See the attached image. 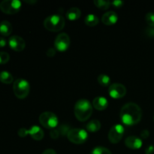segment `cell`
I'll use <instances>...</instances> for the list:
<instances>
[{
    "label": "cell",
    "instance_id": "cell-25",
    "mask_svg": "<svg viewBox=\"0 0 154 154\" xmlns=\"http://www.w3.org/2000/svg\"><path fill=\"white\" fill-rule=\"evenodd\" d=\"M9 60H10V56L8 53L3 51L0 52V65L5 64L9 61Z\"/></svg>",
    "mask_w": 154,
    "mask_h": 154
},
{
    "label": "cell",
    "instance_id": "cell-11",
    "mask_svg": "<svg viewBox=\"0 0 154 154\" xmlns=\"http://www.w3.org/2000/svg\"><path fill=\"white\" fill-rule=\"evenodd\" d=\"M8 45L13 51L20 52L25 49L26 42L23 38L18 35H13L9 38Z\"/></svg>",
    "mask_w": 154,
    "mask_h": 154
},
{
    "label": "cell",
    "instance_id": "cell-36",
    "mask_svg": "<svg viewBox=\"0 0 154 154\" xmlns=\"http://www.w3.org/2000/svg\"><path fill=\"white\" fill-rule=\"evenodd\" d=\"M153 120H154V114H153Z\"/></svg>",
    "mask_w": 154,
    "mask_h": 154
},
{
    "label": "cell",
    "instance_id": "cell-10",
    "mask_svg": "<svg viewBox=\"0 0 154 154\" xmlns=\"http://www.w3.org/2000/svg\"><path fill=\"white\" fill-rule=\"evenodd\" d=\"M108 93L113 99H118L124 97L126 94V88L123 84L115 83L111 84L108 88Z\"/></svg>",
    "mask_w": 154,
    "mask_h": 154
},
{
    "label": "cell",
    "instance_id": "cell-5",
    "mask_svg": "<svg viewBox=\"0 0 154 154\" xmlns=\"http://www.w3.org/2000/svg\"><path fill=\"white\" fill-rule=\"evenodd\" d=\"M39 123L42 126L49 129H54L58 126L59 120L57 116L51 111H45L39 116Z\"/></svg>",
    "mask_w": 154,
    "mask_h": 154
},
{
    "label": "cell",
    "instance_id": "cell-24",
    "mask_svg": "<svg viewBox=\"0 0 154 154\" xmlns=\"http://www.w3.org/2000/svg\"><path fill=\"white\" fill-rule=\"evenodd\" d=\"M145 20L147 25L151 28H154V13L153 12H149L146 14Z\"/></svg>",
    "mask_w": 154,
    "mask_h": 154
},
{
    "label": "cell",
    "instance_id": "cell-20",
    "mask_svg": "<svg viewBox=\"0 0 154 154\" xmlns=\"http://www.w3.org/2000/svg\"><path fill=\"white\" fill-rule=\"evenodd\" d=\"M13 76L10 72L2 71L0 72V81L5 84H10L13 82Z\"/></svg>",
    "mask_w": 154,
    "mask_h": 154
},
{
    "label": "cell",
    "instance_id": "cell-12",
    "mask_svg": "<svg viewBox=\"0 0 154 154\" xmlns=\"http://www.w3.org/2000/svg\"><path fill=\"white\" fill-rule=\"evenodd\" d=\"M125 144L129 148L132 150H138L142 146V140L136 136H129L126 138Z\"/></svg>",
    "mask_w": 154,
    "mask_h": 154
},
{
    "label": "cell",
    "instance_id": "cell-7",
    "mask_svg": "<svg viewBox=\"0 0 154 154\" xmlns=\"http://www.w3.org/2000/svg\"><path fill=\"white\" fill-rule=\"evenodd\" d=\"M21 8V2L18 0H4L0 3V10L7 14H15Z\"/></svg>",
    "mask_w": 154,
    "mask_h": 154
},
{
    "label": "cell",
    "instance_id": "cell-35",
    "mask_svg": "<svg viewBox=\"0 0 154 154\" xmlns=\"http://www.w3.org/2000/svg\"><path fill=\"white\" fill-rule=\"evenodd\" d=\"M26 3H27V4H30V5H33V4H35L36 2H37V1H35V0H33V1H32V0H29V1H28V0H25Z\"/></svg>",
    "mask_w": 154,
    "mask_h": 154
},
{
    "label": "cell",
    "instance_id": "cell-14",
    "mask_svg": "<svg viewBox=\"0 0 154 154\" xmlns=\"http://www.w3.org/2000/svg\"><path fill=\"white\" fill-rule=\"evenodd\" d=\"M29 135L31 136L32 139L35 140V141H41L43 139L44 136H45V133L44 131L42 130V128L38 126H32L28 129Z\"/></svg>",
    "mask_w": 154,
    "mask_h": 154
},
{
    "label": "cell",
    "instance_id": "cell-1",
    "mask_svg": "<svg viewBox=\"0 0 154 154\" xmlns=\"http://www.w3.org/2000/svg\"><path fill=\"white\" fill-rule=\"evenodd\" d=\"M121 121L126 126H132L139 123L142 117V111L139 105L129 102L122 107L120 113Z\"/></svg>",
    "mask_w": 154,
    "mask_h": 154
},
{
    "label": "cell",
    "instance_id": "cell-21",
    "mask_svg": "<svg viewBox=\"0 0 154 154\" xmlns=\"http://www.w3.org/2000/svg\"><path fill=\"white\" fill-rule=\"evenodd\" d=\"M93 3H94L95 5L98 8L102 9V10H107V9H108L111 4V2L105 1V0H95Z\"/></svg>",
    "mask_w": 154,
    "mask_h": 154
},
{
    "label": "cell",
    "instance_id": "cell-16",
    "mask_svg": "<svg viewBox=\"0 0 154 154\" xmlns=\"http://www.w3.org/2000/svg\"><path fill=\"white\" fill-rule=\"evenodd\" d=\"M66 18L69 20L75 21L79 19L81 16V11L78 8L73 7L69 8L66 12Z\"/></svg>",
    "mask_w": 154,
    "mask_h": 154
},
{
    "label": "cell",
    "instance_id": "cell-17",
    "mask_svg": "<svg viewBox=\"0 0 154 154\" xmlns=\"http://www.w3.org/2000/svg\"><path fill=\"white\" fill-rule=\"evenodd\" d=\"M12 32V26L9 21L3 20L0 23V34L1 35L9 36Z\"/></svg>",
    "mask_w": 154,
    "mask_h": 154
},
{
    "label": "cell",
    "instance_id": "cell-22",
    "mask_svg": "<svg viewBox=\"0 0 154 154\" xmlns=\"http://www.w3.org/2000/svg\"><path fill=\"white\" fill-rule=\"evenodd\" d=\"M97 80L99 84L101 86H102V87H108L110 84V83H111V78H110V77L106 75H104V74L99 75Z\"/></svg>",
    "mask_w": 154,
    "mask_h": 154
},
{
    "label": "cell",
    "instance_id": "cell-2",
    "mask_svg": "<svg viewBox=\"0 0 154 154\" xmlns=\"http://www.w3.org/2000/svg\"><path fill=\"white\" fill-rule=\"evenodd\" d=\"M93 105L87 99H80L75 105V115L79 121L84 122L88 120L93 114Z\"/></svg>",
    "mask_w": 154,
    "mask_h": 154
},
{
    "label": "cell",
    "instance_id": "cell-15",
    "mask_svg": "<svg viewBox=\"0 0 154 154\" xmlns=\"http://www.w3.org/2000/svg\"><path fill=\"white\" fill-rule=\"evenodd\" d=\"M108 106V101L103 96H97L93 101V107L98 111H104Z\"/></svg>",
    "mask_w": 154,
    "mask_h": 154
},
{
    "label": "cell",
    "instance_id": "cell-19",
    "mask_svg": "<svg viewBox=\"0 0 154 154\" xmlns=\"http://www.w3.org/2000/svg\"><path fill=\"white\" fill-rule=\"evenodd\" d=\"M86 128H87V130L88 132L94 133V132H98L100 129L101 123L98 120H93L87 123Z\"/></svg>",
    "mask_w": 154,
    "mask_h": 154
},
{
    "label": "cell",
    "instance_id": "cell-29",
    "mask_svg": "<svg viewBox=\"0 0 154 154\" xmlns=\"http://www.w3.org/2000/svg\"><path fill=\"white\" fill-rule=\"evenodd\" d=\"M55 54H56V50L54 49V48H51L48 50V51H47V56L49 57H54Z\"/></svg>",
    "mask_w": 154,
    "mask_h": 154
},
{
    "label": "cell",
    "instance_id": "cell-18",
    "mask_svg": "<svg viewBox=\"0 0 154 154\" xmlns=\"http://www.w3.org/2000/svg\"><path fill=\"white\" fill-rule=\"evenodd\" d=\"M99 17H98L96 15L93 14H88L87 16H86L85 18H84V23H85L87 26H97L98 24H99Z\"/></svg>",
    "mask_w": 154,
    "mask_h": 154
},
{
    "label": "cell",
    "instance_id": "cell-23",
    "mask_svg": "<svg viewBox=\"0 0 154 154\" xmlns=\"http://www.w3.org/2000/svg\"><path fill=\"white\" fill-rule=\"evenodd\" d=\"M90 154H112L108 148L104 147H96L91 151Z\"/></svg>",
    "mask_w": 154,
    "mask_h": 154
},
{
    "label": "cell",
    "instance_id": "cell-34",
    "mask_svg": "<svg viewBox=\"0 0 154 154\" xmlns=\"http://www.w3.org/2000/svg\"><path fill=\"white\" fill-rule=\"evenodd\" d=\"M42 154H57L56 151L53 149H47Z\"/></svg>",
    "mask_w": 154,
    "mask_h": 154
},
{
    "label": "cell",
    "instance_id": "cell-27",
    "mask_svg": "<svg viewBox=\"0 0 154 154\" xmlns=\"http://www.w3.org/2000/svg\"><path fill=\"white\" fill-rule=\"evenodd\" d=\"M60 135V132H59V131L57 129H53L50 132V135H51V137L53 139H57V138H58Z\"/></svg>",
    "mask_w": 154,
    "mask_h": 154
},
{
    "label": "cell",
    "instance_id": "cell-32",
    "mask_svg": "<svg viewBox=\"0 0 154 154\" xmlns=\"http://www.w3.org/2000/svg\"><path fill=\"white\" fill-rule=\"evenodd\" d=\"M154 153V147L153 145H150L146 148L145 154H153Z\"/></svg>",
    "mask_w": 154,
    "mask_h": 154
},
{
    "label": "cell",
    "instance_id": "cell-8",
    "mask_svg": "<svg viewBox=\"0 0 154 154\" xmlns=\"http://www.w3.org/2000/svg\"><path fill=\"white\" fill-rule=\"evenodd\" d=\"M71 44L70 37L67 33H60L57 36L54 42V47L57 51L64 52L67 51Z\"/></svg>",
    "mask_w": 154,
    "mask_h": 154
},
{
    "label": "cell",
    "instance_id": "cell-3",
    "mask_svg": "<svg viewBox=\"0 0 154 154\" xmlns=\"http://www.w3.org/2000/svg\"><path fill=\"white\" fill-rule=\"evenodd\" d=\"M66 20L60 14H53L48 17L44 21V26L50 32H59L65 27Z\"/></svg>",
    "mask_w": 154,
    "mask_h": 154
},
{
    "label": "cell",
    "instance_id": "cell-6",
    "mask_svg": "<svg viewBox=\"0 0 154 154\" xmlns=\"http://www.w3.org/2000/svg\"><path fill=\"white\" fill-rule=\"evenodd\" d=\"M67 138L73 144H82L87 141L88 133L83 129H69Z\"/></svg>",
    "mask_w": 154,
    "mask_h": 154
},
{
    "label": "cell",
    "instance_id": "cell-26",
    "mask_svg": "<svg viewBox=\"0 0 154 154\" xmlns=\"http://www.w3.org/2000/svg\"><path fill=\"white\" fill-rule=\"evenodd\" d=\"M18 135L21 138H24V137L26 136L27 135H29V132H28V129H25V128H21V129H19L18 131Z\"/></svg>",
    "mask_w": 154,
    "mask_h": 154
},
{
    "label": "cell",
    "instance_id": "cell-13",
    "mask_svg": "<svg viewBox=\"0 0 154 154\" xmlns=\"http://www.w3.org/2000/svg\"><path fill=\"white\" fill-rule=\"evenodd\" d=\"M118 20V16L114 11H108L102 17V22L106 26L114 25Z\"/></svg>",
    "mask_w": 154,
    "mask_h": 154
},
{
    "label": "cell",
    "instance_id": "cell-33",
    "mask_svg": "<svg viewBox=\"0 0 154 154\" xmlns=\"http://www.w3.org/2000/svg\"><path fill=\"white\" fill-rule=\"evenodd\" d=\"M7 45V42L3 37H0V48H4Z\"/></svg>",
    "mask_w": 154,
    "mask_h": 154
},
{
    "label": "cell",
    "instance_id": "cell-9",
    "mask_svg": "<svg viewBox=\"0 0 154 154\" xmlns=\"http://www.w3.org/2000/svg\"><path fill=\"white\" fill-rule=\"evenodd\" d=\"M124 131V127L122 125H114L110 129L109 133H108V139L112 144H117L123 138Z\"/></svg>",
    "mask_w": 154,
    "mask_h": 154
},
{
    "label": "cell",
    "instance_id": "cell-30",
    "mask_svg": "<svg viewBox=\"0 0 154 154\" xmlns=\"http://www.w3.org/2000/svg\"><path fill=\"white\" fill-rule=\"evenodd\" d=\"M149 135H150V132H149V131L147 130V129H144V130H143L142 132H141V137L143 139H147L149 137Z\"/></svg>",
    "mask_w": 154,
    "mask_h": 154
},
{
    "label": "cell",
    "instance_id": "cell-28",
    "mask_svg": "<svg viewBox=\"0 0 154 154\" xmlns=\"http://www.w3.org/2000/svg\"><path fill=\"white\" fill-rule=\"evenodd\" d=\"M111 4L115 8H121L123 5V4H124V2L121 1V0H115V1H113Z\"/></svg>",
    "mask_w": 154,
    "mask_h": 154
},
{
    "label": "cell",
    "instance_id": "cell-31",
    "mask_svg": "<svg viewBox=\"0 0 154 154\" xmlns=\"http://www.w3.org/2000/svg\"><path fill=\"white\" fill-rule=\"evenodd\" d=\"M146 33L149 37H154V28H151V27L147 28L146 30Z\"/></svg>",
    "mask_w": 154,
    "mask_h": 154
},
{
    "label": "cell",
    "instance_id": "cell-4",
    "mask_svg": "<svg viewBox=\"0 0 154 154\" xmlns=\"http://www.w3.org/2000/svg\"><path fill=\"white\" fill-rule=\"evenodd\" d=\"M13 90L15 96L20 99H23L28 96L30 91L29 83L25 79L18 78L13 84Z\"/></svg>",
    "mask_w": 154,
    "mask_h": 154
}]
</instances>
